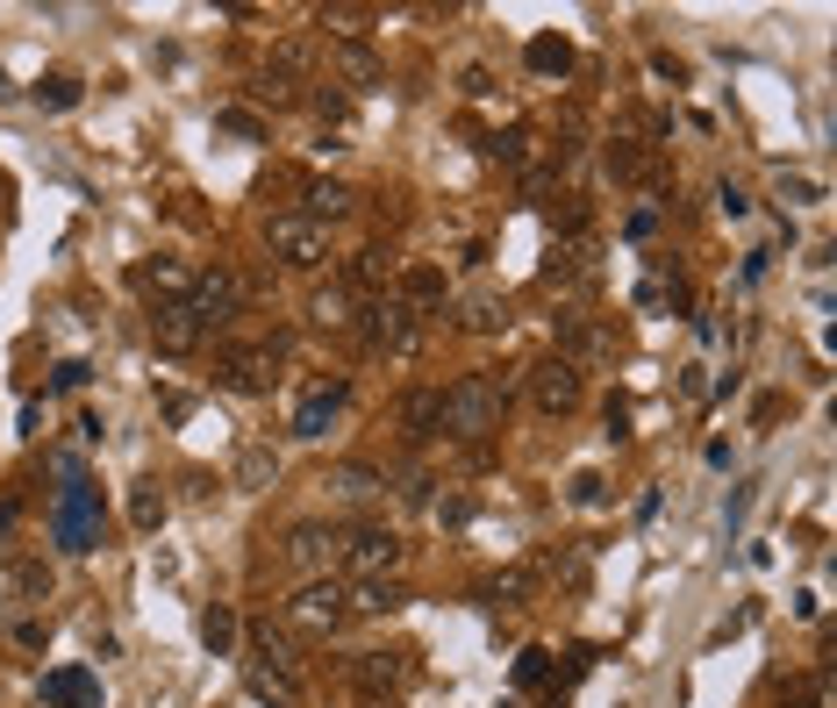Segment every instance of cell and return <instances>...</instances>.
I'll return each instance as SVG.
<instances>
[{
    "instance_id": "cell-1",
    "label": "cell",
    "mask_w": 837,
    "mask_h": 708,
    "mask_svg": "<svg viewBox=\"0 0 837 708\" xmlns=\"http://www.w3.org/2000/svg\"><path fill=\"white\" fill-rule=\"evenodd\" d=\"M501 415H509V380H495V372H465V380L445 387V401H437V430L445 437H495Z\"/></svg>"
},
{
    "instance_id": "cell-2",
    "label": "cell",
    "mask_w": 837,
    "mask_h": 708,
    "mask_svg": "<svg viewBox=\"0 0 837 708\" xmlns=\"http://www.w3.org/2000/svg\"><path fill=\"white\" fill-rule=\"evenodd\" d=\"M58 544L65 552H93L101 544V494H93V480L79 472V458H65V486H58Z\"/></svg>"
},
{
    "instance_id": "cell-3",
    "label": "cell",
    "mask_w": 837,
    "mask_h": 708,
    "mask_svg": "<svg viewBox=\"0 0 837 708\" xmlns=\"http://www.w3.org/2000/svg\"><path fill=\"white\" fill-rule=\"evenodd\" d=\"M265 251H273L279 265H293V273H315V265L329 258V229L308 223L301 207H279L273 223H265Z\"/></svg>"
},
{
    "instance_id": "cell-4",
    "label": "cell",
    "mask_w": 837,
    "mask_h": 708,
    "mask_svg": "<svg viewBox=\"0 0 837 708\" xmlns=\"http://www.w3.org/2000/svg\"><path fill=\"white\" fill-rule=\"evenodd\" d=\"M401 552H409V544H401L393 530H379V522L337 536V558H343V572H351V580H387V572L401 566Z\"/></svg>"
},
{
    "instance_id": "cell-5",
    "label": "cell",
    "mask_w": 837,
    "mask_h": 708,
    "mask_svg": "<svg viewBox=\"0 0 837 708\" xmlns=\"http://www.w3.org/2000/svg\"><path fill=\"white\" fill-rule=\"evenodd\" d=\"M243 301H251V287H243V279L229 273V265H215V273L193 279L187 308L201 315V329H223V323H237V315H243Z\"/></svg>"
},
{
    "instance_id": "cell-6",
    "label": "cell",
    "mask_w": 837,
    "mask_h": 708,
    "mask_svg": "<svg viewBox=\"0 0 837 708\" xmlns=\"http://www.w3.org/2000/svg\"><path fill=\"white\" fill-rule=\"evenodd\" d=\"M343 616H351V608H343V587H337V580H308V587L287 602V622H293V630H308V637H329V630H343Z\"/></svg>"
},
{
    "instance_id": "cell-7",
    "label": "cell",
    "mask_w": 837,
    "mask_h": 708,
    "mask_svg": "<svg viewBox=\"0 0 837 708\" xmlns=\"http://www.w3.org/2000/svg\"><path fill=\"white\" fill-rule=\"evenodd\" d=\"M415 337H423V315H415L409 301H373V308H365V344L373 351L401 358V351H415Z\"/></svg>"
},
{
    "instance_id": "cell-8",
    "label": "cell",
    "mask_w": 837,
    "mask_h": 708,
    "mask_svg": "<svg viewBox=\"0 0 837 708\" xmlns=\"http://www.w3.org/2000/svg\"><path fill=\"white\" fill-rule=\"evenodd\" d=\"M279 372V344H237L223 351V365H215V380L229 387V394H265Z\"/></svg>"
},
{
    "instance_id": "cell-9",
    "label": "cell",
    "mask_w": 837,
    "mask_h": 708,
    "mask_svg": "<svg viewBox=\"0 0 837 708\" xmlns=\"http://www.w3.org/2000/svg\"><path fill=\"white\" fill-rule=\"evenodd\" d=\"M580 394H587L580 365H565V358H537L530 365V401L545 415H573V408H580Z\"/></svg>"
},
{
    "instance_id": "cell-10",
    "label": "cell",
    "mask_w": 837,
    "mask_h": 708,
    "mask_svg": "<svg viewBox=\"0 0 837 708\" xmlns=\"http://www.w3.org/2000/svg\"><path fill=\"white\" fill-rule=\"evenodd\" d=\"M559 358L565 365H609L615 358V337L587 315H559Z\"/></svg>"
},
{
    "instance_id": "cell-11",
    "label": "cell",
    "mask_w": 837,
    "mask_h": 708,
    "mask_svg": "<svg viewBox=\"0 0 837 708\" xmlns=\"http://www.w3.org/2000/svg\"><path fill=\"white\" fill-rule=\"evenodd\" d=\"M201 315L187 308V301H172V308H151V344L172 351V358H187V351H201Z\"/></svg>"
},
{
    "instance_id": "cell-12",
    "label": "cell",
    "mask_w": 837,
    "mask_h": 708,
    "mask_svg": "<svg viewBox=\"0 0 837 708\" xmlns=\"http://www.w3.org/2000/svg\"><path fill=\"white\" fill-rule=\"evenodd\" d=\"M351 687L359 694H401L409 687V652H359L351 658Z\"/></svg>"
},
{
    "instance_id": "cell-13",
    "label": "cell",
    "mask_w": 837,
    "mask_h": 708,
    "mask_svg": "<svg viewBox=\"0 0 837 708\" xmlns=\"http://www.w3.org/2000/svg\"><path fill=\"white\" fill-rule=\"evenodd\" d=\"M43 708H101V680L86 666H58L43 673Z\"/></svg>"
},
{
    "instance_id": "cell-14",
    "label": "cell",
    "mask_w": 837,
    "mask_h": 708,
    "mask_svg": "<svg viewBox=\"0 0 837 708\" xmlns=\"http://www.w3.org/2000/svg\"><path fill=\"white\" fill-rule=\"evenodd\" d=\"M137 294H158V308H172V301H187L193 294V273L179 258H151V265H137Z\"/></svg>"
},
{
    "instance_id": "cell-15",
    "label": "cell",
    "mask_w": 837,
    "mask_h": 708,
    "mask_svg": "<svg viewBox=\"0 0 837 708\" xmlns=\"http://www.w3.org/2000/svg\"><path fill=\"white\" fill-rule=\"evenodd\" d=\"M351 207H359V193L337 187V179H308V187H301V215H308V223H323V229L343 223Z\"/></svg>"
},
{
    "instance_id": "cell-16",
    "label": "cell",
    "mask_w": 837,
    "mask_h": 708,
    "mask_svg": "<svg viewBox=\"0 0 837 708\" xmlns=\"http://www.w3.org/2000/svg\"><path fill=\"white\" fill-rule=\"evenodd\" d=\"M329 558H337V530H323V522H293L287 530V566L315 572V566H329Z\"/></svg>"
},
{
    "instance_id": "cell-17",
    "label": "cell",
    "mask_w": 837,
    "mask_h": 708,
    "mask_svg": "<svg viewBox=\"0 0 837 708\" xmlns=\"http://www.w3.org/2000/svg\"><path fill=\"white\" fill-rule=\"evenodd\" d=\"M308 323H315V329H329V337L359 329V294H351V287H323V294L308 301Z\"/></svg>"
},
{
    "instance_id": "cell-18",
    "label": "cell",
    "mask_w": 837,
    "mask_h": 708,
    "mask_svg": "<svg viewBox=\"0 0 837 708\" xmlns=\"http://www.w3.org/2000/svg\"><path fill=\"white\" fill-rule=\"evenodd\" d=\"M323 486L337 494V502H373V494H379L387 480H379L373 466H359V458H343V466H329V472H323Z\"/></svg>"
},
{
    "instance_id": "cell-19",
    "label": "cell",
    "mask_w": 837,
    "mask_h": 708,
    "mask_svg": "<svg viewBox=\"0 0 837 708\" xmlns=\"http://www.w3.org/2000/svg\"><path fill=\"white\" fill-rule=\"evenodd\" d=\"M351 401V387H323V394H308L301 401V415H293V437H323L329 430V415Z\"/></svg>"
},
{
    "instance_id": "cell-20",
    "label": "cell",
    "mask_w": 837,
    "mask_h": 708,
    "mask_svg": "<svg viewBox=\"0 0 837 708\" xmlns=\"http://www.w3.org/2000/svg\"><path fill=\"white\" fill-rule=\"evenodd\" d=\"M251 694H258V701H273V708H301V680L279 673V666H265V658L251 666Z\"/></svg>"
},
{
    "instance_id": "cell-21",
    "label": "cell",
    "mask_w": 837,
    "mask_h": 708,
    "mask_svg": "<svg viewBox=\"0 0 837 708\" xmlns=\"http://www.w3.org/2000/svg\"><path fill=\"white\" fill-rule=\"evenodd\" d=\"M343 608H351V616H393V608H401V587H393V580H359V587L343 594Z\"/></svg>"
},
{
    "instance_id": "cell-22",
    "label": "cell",
    "mask_w": 837,
    "mask_h": 708,
    "mask_svg": "<svg viewBox=\"0 0 837 708\" xmlns=\"http://www.w3.org/2000/svg\"><path fill=\"white\" fill-rule=\"evenodd\" d=\"M273 480H279V451L273 444H243L237 451V486L258 494V486H273Z\"/></svg>"
},
{
    "instance_id": "cell-23",
    "label": "cell",
    "mask_w": 837,
    "mask_h": 708,
    "mask_svg": "<svg viewBox=\"0 0 837 708\" xmlns=\"http://www.w3.org/2000/svg\"><path fill=\"white\" fill-rule=\"evenodd\" d=\"M393 301H409V308L445 301V265H409V273H401V294H393Z\"/></svg>"
},
{
    "instance_id": "cell-24",
    "label": "cell",
    "mask_w": 837,
    "mask_h": 708,
    "mask_svg": "<svg viewBox=\"0 0 837 708\" xmlns=\"http://www.w3.org/2000/svg\"><path fill=\"white\" fill-rule=\"evenodd\" d=\"M387 265H393V251H387V243H365L359 258L343 265V279H337V287H351V294H359V287H379V279H387Z\"/></svg>"
},
{
    "instance_id": "cell-25",
    "label": "cell",
    "mask_w": 837,
    "mask_h": 708,
    "mask_svg": "<svg viewBox=\"0 0 837 708\" xmlns=\"http://www.w3.org/2000/svg\"><path fill=\"white\" fill-rule=\"evenodd\" d=\"M459 329H473V337H495V329H509V301H495V294H473L459 308Z\"/></svg>"
},
{
    "instance_id": "cell-26",
    "label": "cell",
    "mask_w": 837,
    "mask_h": 708,
    "mask_svg": "<svg viewBox=\"0 0 837 708\" xmlns=\"http://www.w3.org/2000/svg\"><path fill=\"white\" fill-rule=\"evenodd\" d=\"M437 401H445V387H415V394L401 401V422H409V437H437Z\"/></svg>"
},
{
    "instance_id": "cell-27",
    "label": "cell",
    "mask_w": 837,
    "mask_h": 708,
    "mask_svg": "<svg viewBox=\"0 0 837 708\" xmlns=\"http://www.w3.org/2000/svg\"><path fill=\"white\" fill-rule=\"evenodd\" d=\"M523 58H530V72H545V79H551V72H559V79L573 72V43H565V36H530V51H523Z\"/></svg>"
},
{
    "instance_id": "cell-28",
    "label": "cell",
    "mask_w": 837,
    "mask_h": 708,
    "mask_svg": "<svg viewBox=\"0 0 837 708\" xmlns=\"http://www.w3.org/2000/svg\"><path fill=\"white\" fill-rule=\"evenodd\" d=\"M337 65H343V79H351V87H379V79H387V65H379L365 43H337Z\"/></svg>"
},
{
    "instance_id": "cell-29",
    "label": "cell",
    "mask_w": 837,
    "mask_h": 708,
    "mask_svg": "<svg viewBox=\"0 0 837 708\" xmlns=\"http://www.w3.org/2000/svg\"><path fill=\"white\" fill-rule=\"evenodd\" d=\"M129 522H137V530H158V522H165V494H158V480L129 486Z\"/></svg>"
},
{
    "instance_id": "cell-30",
    "label": "cell",
    "mask_w": 837,
    "mask_h": 708,
    "mask_svg": "<svg viewBox=\"0 0 837 708\" xmlns=\"http://www.w3.org/2000/svg\"><path fill=\"white\" fill-rule=\"evenodd\" d=\"M36 101L51 108V115H65V108H79V79H72V72H51V79H36Z\"/></svg>"
},
{
    "instance_id": "cell-31",
    "label": "cell",
    "mask_w": 837,
    "mask_h": 708,
    "mask_svg": "<svg viewBox=\"0 0 837 708\" xmlns=\"http://www.w3.org/2000/svg\"><path fill=\"white\" fill-rule=\"evenodd\" d=\"M545 279H551V287H573V279H587V243H565V251H551Z\"/></svg>"
},
{
    "instance_id": "cell-32",
    "label": "cell",
    "mask_w": 837,
    "mask_h": 708,
    "mask_svg": "<svg viewBox=\"0 0 837 708\" xmlns=\"http://www.w3.org/2000/svg\"><path fill=\"white\" fill-rule=\"evenodd\" d=\"M201 644L223 658L229 644H237V616H229V608H208V616H201Z\"/></svg>"
},
{
    "instance_id": "cell-33",
    "label": "cell",
    "mask_w": 837,
    "mask_h": 708,
    "mask_svg": "<svg viewBox=\"0 0 837 708\" xmlns=\"http://www.w3.org/2000/svg\"><path fill=\"white\" fill-rule=\"evenodd\" d=\"M609 173H615V179H645V173H651V157L637 151L630 137H615V143H609Z\"/></svg>"
},
{
    "instance_id": "cell-34",
    "label": "cell",
    "mask_w": 837,
    "mask_h": 708,
    "mask_svg": "<svg viewBox=\"0 0 837 708\" xmlns=\"http://www.w3.org/2000/svg\"><path fill=\"white\" fill-rule=\"evenodd\" d=\"M251 637H258V652H265V658H273V666H279V673H293V666H301V658H293V644H287V637H279V630H273V622H258V630H251Z\"/></svg>"
},
{
    "instance_id": "cell-35",
    "label": "cell",
    "mask_w": 837,
    "mask_h": 708,
    "mask_svg": "<svg viewBox=\"0 0 837 708\" xmlns=\"http://www.w3.org/2000/svg\"><path fill=\"white\" fill-rule=\"evenodd\" d=\"M258 101H265V108H293V101H301V87H293V79H279V72H258Z\"/></svg>"
},
{
    "instance_id": "cell-36",
    "label": "cell",
    "mask_w": 837,
    "mask_h": 708,
    "mask_svg": "<svg viewBox=\"0 0 837 708\" xmlns=\"http://www.w3.org/2000/svg\"><path fill=\"white\" fill-rule=\"evenodd\" d=\"M773 193H780L787 207H816L823 201V187H816V179H802V173H780V187H773Z\"/></svg>"
},
{
    "instance_id": "cell-37",
    "label": "cell",
    "mask_w": 837,
    "mask_h": 708,
    "mask_svg": "<svg viewBox=\"0 0 837 708\" xmlns=\"http://www.w3.org/2000/svg\"><path fill=\"white\" fill-rule=\"evenodd\" d=\"M523 594H530V572H501L495 587H487V602H495V608H523Z\"/></svg>"
},
{
    "instance_id": "cell-38",
    "label": "cell",
    "mask_w": 837,
    "mask_h": 708,
    "mask_svg": "<svg viewBox=\"0 0 837 708\" xmlns=\"http://www.w3.org/2000/svg\"><path fill=\"white\" fill-rule=\"evenodd\" d=\"M515 687H551V652H523V658H515Z\"/></svg>"
},
{
    "instance_id": "cell-39",
    "label": "cell",
    "mask_w": 837,
    "mask_h": 708,
    "mask_svg": "<svg viewBox=\"0 0 837 708\" xmlns=\"http://www.w3.org/2000/svg\"><path fill=\"white\" fill-rule=\"evenodd\" d=\"M15 594L43 602V594H51V566H36V558H22V566H15Z\"/></svg>"
},
{
    "instance_id": "cell-40",
    "label": "cell",
    "mask_w": 837,
    "mask_h": 708,
    "mask_svg": "<svg viewBox=\"0 0 837 708\" xmlns=\"http://www.w3.org/2000/svg\"><path fill=\"white\" fill-rule=\"evenodd\" d=\"M479 151H487V157H501V165H523V151H530V137H523V129H509V137H487V143H479Z\"/></svg>"
},
{
    "instance_id": "cell-41",
    "label": "cell",
    "mask_w": 837,
    "mask_h": 708,
    "mask_svg": "<svg viewBox=\"0 0 837 708\" xmlns=\"http://www.w3.org/2000/svg\"><path fill=\"white\" fill-rule=\"evenodd\" d=\"M86 380H93V365H86V358H65V365L51 372V387H58V394H79Z\"/></svg>"
},
{
    "instance_id": "cell-42",
    "label": "cell",
    "mask_w": 837,
    "mask_h": 708,
    "mask_svg": "<svg viewBox=\"0 0 837 708\" xmlns=\"http://www.w3.org/2000/svg\"><path fill=\"white\" fill-rule=\"evenodd\" d=\"M215 122H223V129H237V137H265V129H258V115H243V108H223V115H215Z\"/></svg>"
},
{
    "instance_id": "cell-43",
    "label": "cell",
    "mask_w": 837,
    "mask_h": 708,
    "mask_svg": "<svg viewBox=\"0 0 837 708\" xmlns=\"http://www.w3.org/2000/svg\"><path fill=\"white\" fill-rule=\"evenodd\" d=\"M573 502H580V508L601 502V480H595V472H573Z\"/></svg>"
},
{
    "instance_id": "cell-44",
    "label": "cell",
    "mask_w": 837,
    "mask_h": 708,
    "mask_svg": "<svg viewBox=\"0 0 837 708\" xmlns=\"http://www.w3.org/2000/svg\"><path fill=\"white\" fill-rule=\"evenodd\" d=\"M315 115H323V122H343V115H351V101H343V93H315Z\"/></svg>"
},
{
    "instance_id": "cell-45",
    "label": "cell",
    "mask_w": 837,
    "mask_h": 708,
    "mask_svg": "<svg viewBox=\"0 0 837 708\" xmlns=\"http://www.w3.org/2000/svg\"><path fill=\"white\" fill-rule=\"evenodd\" d=\"M437 516H445V522H451V530H465V522H473V502H465V494H451V502H445V508H437Z\"/></svg>"
},
{
    "instance_id": "cell-46",
    "label": "cell",
    "mask_w": 837,
    "mask_h": 708,
    "mask_svg": "<svg viewBox=\"0 0 837 708\" xmlns=\"http://www.w3.org/2000/svg\"><path fill=\"white\" fill-rule=\"evenodd\" d=\"M716 201H723V215H752V201H745V193H737L730 179H723V187H716Z\"/></svg>"
},
{
    "instance_id": "cell-47",
    "label": "cell",
    "mask_w": 837,
    "mask_h": 708,
    "mask_svg": "<svg viewBox=\"0 0 837 708\" xmlns=\"http://www.w3.org/2000/svg\"><path fill=\"white\" fill-rule=\"evenodd\" d=\"M745 508H752V486H737V494H730V508H723V522H730V530H737V522H745Z\"/></svg>"
},
{
    "instance_id": "cell-48",
    "label": "cell",
    "mask_w": 837,
    "mask_h": 708,
    "mask_svg": "<svg viewBox=\"0 0 837 708\" xmlns=\"http://www.w3.org/2000/svg\"><path fill=\"white\" fill-rule=\"evenodd\" d=\"M766 258H773V251H752V258H745V273H737V279H745V287H759V279H766Z\"/></svg>"
},
{
    "instance_id": "cell-49",
    "label": "cell",
    "mask_w": 837,
    "mask_h": 708,
    "mask_svg": "<svg viewBox=\"0 0 837 708\" xmlns=\"http://www.w3.org/2000/svg\"><path fill=\"white\" fill-rule=\"evenodd\" d=\"M501 708H515V701H501Z\"/></svg>"
}]
</instances>
